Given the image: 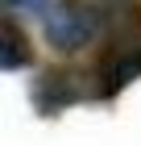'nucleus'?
Returning <instances> with one entry per match:
<instances>
[{
    "label": "nucleus",
    "instance_id": "f257e3e1",
    "mask_svg": "<svg viewBox=\"0 0 141 146\" xmlns=\"http://www.w3.org/2000/svg\"><path fill=\"white\" fill-rule=\"evenodd\" d=\"M100 21L104 17L96 13V4H58L46 17V42L54 50H79L96 38Z\"/></svg>",
    "mask_w": 141,
    "mask_h": 146
},
{
    "label": "nucleus",
    "instance_id": "f03ea898",
    "mask_svg": "<svg viewBox=\"0 0 141 146\" xmlns=\"http://www.w3.org/2000/svg\"><path fill=\"white\" fill-rule=\"evenodd\" d=\"M137 75H141V38L125 34L120 42H112L108 58H104V88L116 92L125 84H133Z\"/></svg>",
    "mask_w": 141,
    "mask_h": 146
},
{
    "label": "nucleus",
    "instance_id": "7ed1b4c3",
    "mask_svg": "<svg viewBox=\"0 0 141 146\" xmlns=\"http://www.w3.org/2000/svg\"><path fill=\"white\" fill-rule=\"evenodd\" d=\"M21 63H29V42L21 38L17 21L4 17V71H17Z\"/></svg>",
    "mask_w": 141,
    "mask_h": 146
},
{
    "label": "nucleus",
    "instance_id": "20e7f679",
    "mask_svg": "<svg viewBox=\"0 0 141 146\" xmlns=\"http://www.w3.org/2000/svg\"><path fill=\"white\" fill-rule=\"evenodd\" d=\"M4 9H17V13H50V0H4Z\"/></svg>",
    "mask_w": 141,
    "mask_h": 146
}]
</instances>
